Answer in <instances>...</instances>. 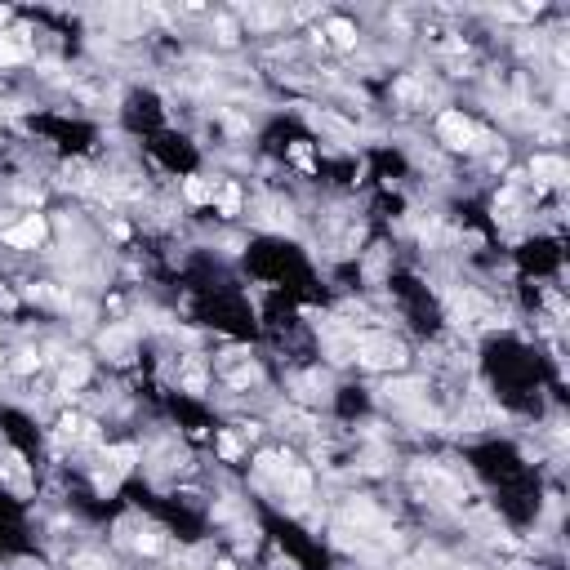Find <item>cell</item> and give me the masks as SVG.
<instances>
[{"mask_svg": "<svg viewBox=\"0 0 570 570\" xmlns=\"http://www.w3.org/2000/svg\"><path fill=\"white\" fill-rule=\"evenodd\" d=\"M219 570H232V566H219Z\"/></svg>", "mask_w": 570, "mask_h": 570, "instance_id": "obj_25", "label": "cell"}, {"mask_svg": "<svg viewBox=\"0 0 570 570\" xmlns=\"http://www.w3.org/2000/svg\"><path fill=\"white\" fill-rule=\"evenodd\" d=\"M276 18H281L276 9H254V14H249V23H259V27H272Z\"/></svg>", "mask_w": 570, "mask_h": 570, "instance_id": "obj_17", "label": "cell"}, {"mask_svg": "<svg viewBox=\"0 0 570 570\" xmlns=\"http://www.w3.org/2000/svg\"><path fill=\"white\" fill-rule=\"evenodd\" d=\"M285 481H290V495H294V499H303V495H308V485H312L303 468H294V473H290V468H285Z\"/></svg>", "mask_w": 570, "mask_h": 570, "instance_id": "obj_13", "label": "cell"}, {"mask_svg": "<svg viewBox=\"0 0 570 570\" xmlns=\"http://www.w3.org/2000/svg\"><path fill=\"white\" fill-rule=\"evenodd\" d=\"M219 45H237V27L227 18H219Z\"/></svg>", "mask_w": 570, "mask_h": 570, "instance_id": "obj_19", "label": "cell"}, {"mask_svg": "<svg viewBox=\"0 0 570 570\" xmlns=\"http://www.w3.org/2000/svg\"><path fill=\"white\" fill-rule=\"evenodd\" d=\"M437 134H441L446 147H473L477 143V125L468 121V116H459V112H441Z\"/></svg>", "mask_w": 570, "mask_h": 570, "instance_id": "obj_2", "label": "cell"}, {"mask_svg": "<svg viewBox=\"0 0 570 570\" xmlns=\"http://www.w3.org/2000/svg\"><path fill=\"white\" fill-rule=\"evenodd\" d=\"M259 463H263V473H281V468H290V463H281L276 455H263Z\"/></svg>", "mask_w": 570, "mask_h": 570, "instance_id": "obj_22", "label": "cell"}, {"mask_svg": "<svg viewBox=\"0 0 570 570\" xmlns=\"http://www.w3.org/2000/svg\"><path fill=\"white\" fill-rule=\"evenodd\" d=\"M352 357L361 365H370V370H397V365H406V348L388 339V334H361Z\"/></svg>", "mask_w": 570, "mask_h": 570, "instance_id": "obj_1", "label": "cell"}, {"mask_svg": "<svg viewBox=\"0 0 570 570\" xmlns=\"http://www.w3.org/2000/svg\"><path fill=\"white\" fill-rule=\"evenodd\" d=\"M41 361H45L41 352H31V348H23L18 357H14V375H36V370H41Z\"/></svg>", "mask_w": 570, "mask_h": 570, "instance_id": "obj_10", "label": "cell"}, {"mask_svg": "<svg viewBox=\"0 0 570 570\" xmlns=\"http://www.w3.org/2000/svg\"><path fill=\"white\" fill-rule=\"evenodd\" d=\"M330 36H334L339 49H352V45H357V27L343 23V18H330Z\"/></svg>", "mask_w": 570, "mask_h": 570, "instance_id": "obj_9", "label": "cell"}, {"mask_svg": "<svg viewBox=\"0 0 570 570\" xmlns=\"http://www.w3.org/2000/svg\"><path fill=\"white\" fill-rule=\"evenodd\" d=\"M219 210L223 214H237L241 210V188H237V183H223V188H219Z\"/></svg>", "mask_w": 570, "mask_h": 570, "instance_id": "obj_12", "label": "cell"}, {"mask_svg": "<svg viewBox=\"0 0 570 570\" xmlns=\"http://www.w3.org/2000/svg\"><path fill=\"white\" fill-rule=\"evenodd\" d=\"M219 450H223V459H237L241 455V441L237 437H219Z\"/></svg>", "mask_w": 570, "mask_h": 570, "instance_id": "obj_18", "label": "cell"}, {"mask_svg": "<svg viewBox=\"0 0 570 570\" xmlns=\"http://www.w3.org/2000/svg\"><path fill=\"white\" fill-rule=\"evenodd\" d=\"M397 98H401V103H424V98H428V90L419 85L414 76H406V80H401V85H397Z\"/></svg>", "mask_w": 570, "mask_h": 570, "instance_id": "obj_11", "label": "cell"}, {"mask_svg": "<svg viewBox=\"0 0 570 570\" xmlns=\"http://www.w3.org/2000/svg\"><path fill=\"white\" fill-rule=\"evenodd\" d=\"M76 570H103V561L98 557H76Z\"/></svg>", "mask_w": 570, "mask_h": 570, "instance_id": "obj_23", "label": "cell"}, {"mask_svg": "<svg viewBox=\"0 0 570 570\" xmlns=\"http://www.w3.org/2000/svg\"><path fill=\"white\" fill-rule=\"evenodd\" d=\"M0 361H5V357H0Z\"/></svg>", "mask_w": 570, "mask_h": 570, "instance_id": "obj_26", "label": "cell"}, {"mask_svg": "<svg viewBox=\"0 0 570 570\" xmlns=\"http://www.w3.org/2000/svg\"><path fill=\"white\" fill-rule=\"evenodd\" d=\"M294 165H303V170H312V152H308V147H303V143H299V147H294Z\"/></svg>", "mask_w": 570, "mask_h": 570, "instance_id": "obj_21", "label": "cell"}, {"mask_svg": "<svg viewBox=\"0 0 570 570\" xmlns=\"http://www.w3.org/2000/svg\"><path fill=\"white\" fill-rule=\"evenodd\" d=\"M125 348V330H112V334H103V352H121Z\"/></svg>", "mask_w": 570, "mask_h": 570, "instance_id": "obj_16", "label": "cell"}, {"mask_svg": "<svg viewBox=\"0 0 570 570\" xmlns=\"http://www.w3.org/2000/svg\"><path fill=\"white\" fill-rule=\"evenodd\" d=\"M134 544H139V552H156V548H161V539H156L152 530H147V534H139V539H134Z\"/></svg>", "mask_w": 570, "mask_h": 570, "instance_id": "obj_20", "label": "cell"}, {"mask_svg": "<svg viewBox=\"0 0 570 570\" xmlns=\"http://www.w3.org/2000/svg\"><path fill=\"white\" fill-rule=\"evenodd\" d=\"M530 174L539 178V183H566L570 178V165L561 156H534L530 161Z\"/></svg>", "mask_w": 570, "mask_h": 570, "instance_id": "obj_4", "label": "cell"}, {"mask_svg": "<svg viewBox=\"0 0 570 570\" xmlns=\"http://www.w3.org/2000/svg\"><path fill=\"white\" fill-rule=\"evenodd\" d=\"M27 31H14V36H0V63H18L27 54V45H23Z\"/></svg>", "mask_w": 570, "mask_h": 570, "instance_id": "obj_7", "label": "cell"}, {"mask_svg": "<svg viewBox=\"0 0 570 570\" xmlns=\"http://www.w3.org/2000/svg\"><path fill=\"white\" fill-rule=\"evenodd\" d=\"M183 192H188L192 205H205V200H210V188H205L200 178H188V188H183Z\"/></svg>", "mask_w": 570, "mask_h": 570, "instance_id": "obj_15", "label": "cell"}, {"mask_svg": "<svg viewBox=\"0 0 570 570\" xmlns=\"http://www.w3.org/2000/svg\"><path fill=\"white\" fill-rule=\"evenodd\" d=\"M383 392H388L392 401H414V397H419V383H388Z\"/></svg>", "mask_w": 570, "mask_h": 570, "instance_id": "obj_14", "label": "cell"}, {"mask_svg": "<svg viewBox=\"0 0 570 570\" xmlns=\"http://www.w3.org/2000/svg\"><path fill=\"white\" fill-rule=\"evenodd\" d=\"M5 241H9V245H18V249H36V245L45 241V219H41V214H27V219H23L18 227H9V232H5Z\"/></svg>", "mask_w": 570, "mask_h": 570, "instance_id": "obj_3", "label": "cell"}, {"mask_svg": "<svg viewBox=\"0 0 570 570\" xmlns=\"http://www.w3.org/2000/svg\"><path fill=\"white\" fill-rule=\"evenodd\" d=\"M107 463L116 468V473H129V468L139 463V450H134V446H116V450H107Z\"/></svg>", "mask_w": 570, "mask_h": 570, "instance_id": "obj_8", "label": "cell"}, {"mask_svg": "<svg viewBox=\"0 0 570 570\" xmlns=\"http://www.w3.org/2000/svg\"><path fill=\"white\" fill-rule=\"evenodd\" d=\"M276 566H281V570H299V561H290V557H281Z\"/></svg>", "mask_w": 570, "mask_h": 570, "instance_id": "obj_24", "label": "cell"}, {"mask_svg": "<svg viewBox=\"0 0 570 570\" xmlns=\"http://www.w3.org/2000/svg\"><path fill=\"white\" fill-rule=\"evenodd\" d=\"M85 379H90V361H85V357L67 361V370H63V392L72 397V392H76V388H80V383H85Z\"/></svg>", "mask_w": 570, "mask_h": 570, "instance_id": "obj_5", "label": "cell"}, {"mask_svg": "<svg viewBox=\"0 0 570 570\" xmlns=\"http://www.w3.org/2000/svg\"><path fill=\"white\" fill-rule=\"evenodd\" d=\"M63 183H67V188H76V192H90V188H94V178H90V170H85L80 161L63 165Z\"/></svg>", "mask_w": 570, "mask_h": 570, "instance_id": "obj_6", "label": "cell"}]
</instances>
